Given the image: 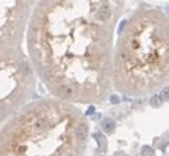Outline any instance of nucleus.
Returning a JSON list of instances; mask_svg holds the SVG:
<instances>
[{
    "mask_svg": "<svg viewBox=\"0 0 169 156\" xmlns=\"http://www.w3.org/2000/svg\"><path fill=\"white\" fill-rule=\"evenodd\" d=\"M117 0H40L26 31V54L50 97L69 104H101L111 95Z\"/></svg>",
    "mask_w": 169,
    "mask_h": 156,
    "instance_id": "f257e3e1",
    "label": "nucleus"
},
{
    "mask_svg": "<svg viewBox=\"0 0 169 156\" xmlns=\"http://www.w3.org/2000/svg\"><path fill=\"white\" fill-rule=\"evenodd\" d=\"M88 138L90 124L78 106L37 98L0 126V156H81Z\"/></svg>",
    "mask_w": 169,
    "mask_h": 156,
    "instance_id": "f03ea898",
    "label": "nucleus"
},
{
    "mask_svg": "<svg viewBox=\"0 0 169 156\" xmlns=\"http://www.w3.org/2000/svg\"><path fill=\"white\" fill-rule=\"evenodd\" d=\"M169 81V17L140 6L123 22L114 41L113 86L130 98L146 97Z\"/></svg>",
    "mask_w": 169,
    "mask_h": 156,
    "instance_id": "7ed1b4c3",
    "label": "nucleus"
},
{
    "mask_svg": "<svg viewBox=\"0 0 169 156\" xmlns=\"http://www.w3.org/2000/svg\"><path fill=\"white\" fill-rule=\"evenodd\" d=\"M37 80L26 51L0 57V126L34 99Z\"/></svg>",
    "mask_w": 169,
    "mask_h": 156,
    "instance_id": "20e7f679",
    "label": "nucleus"
},
{
    "mask_svg": "<svg viewBox=\"0 0 169 156\" xmlns=\"http://www.w3.org/2000/svg\"><path fill=\"white\" fill-rule=\"evenodd\" d=\"M35 2L0 0V57L24 52V40Z\"/></svg>",
    "mask_w": 169,
    "mask_h": 156,
    "instance_id": "39448f33",
    "label": "nucleus"
},
{
    "mask_svg": "<svg viewBox=\"0 0 169 156\" xmlns=\"http://www.w3.org/2000/svg\"><path fill=\"white\" fill-rule=\"evenodd\" d=\"M114 127H116V124H114L113 119H110V118H105V119H104V123H102V128H104L105 132L111 133V132L114 130Z\"/></svg>",
    "mask_w": 169,
    "mask_h": 156,
    "instance_id": "423d86ee",
    "label": "nucleus"
},
{
    "mask_svg": "<svg viewBox=\"0 0 169 156\" xmlns=\"http://www.w3.org/2000/svg\"><path fill=\"white\" fill-rule=\"evenodd\" d=\"M160 98H162V101H168V99H169V87H163Z\"/></svg>",
    "mask_w": 169,
    "mask_h": 156,
    "instance_id": "0eeeda50",
    "label": "nucleus"
},
{
    "mask_svg": "<svg viewBox=\"0 0 169 156\" xmlns=\"http://www.w3.org/2000/svg\"><path fill=\"white\" fill-rule=\"evenodd\" d=\"M160 103H162V98H160L158 95H154L153 98H151V104H153V106L158 107V106H160Z\"/></svg>",
    "mask_w": 169,
    "mask_h": 156,
    "instance_id": "6e6552de",
    "label": "nucleus"
},
{
    "mask_svg": "<svg viewBox=\"0 0 169 156\" xmlns=\"http://www.w3.org/2000/svg\"><path fill=\"white\" fill-rule=\"evenodd\" d=\"M114 156H125V153H123V152H119V153H116Z\"/></svg>",
    "mask_w": 169,
    "mask_h": 156,
    "instance_id": "1a4fd4ad",
    "label": "nucleus"
}]
</instances>
